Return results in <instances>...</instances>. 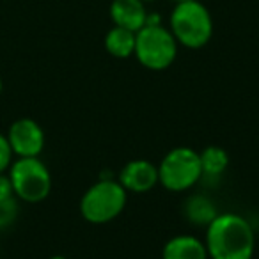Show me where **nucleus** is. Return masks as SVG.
I'll return each instance as SVG.
<instances>
[{
	"label": "nucleus",
	"instance_id": "obj_1",
	"mask_svg": "<svg viewBox=\"0 0 259 259\" xmlns=\"http://www.w3.org/2000/svg\"><path fill=\"white\" fill-rule=\"evenodd\" d=\"M254 231L247 219L236 213H219L208 224L206 250L211 259H252Z\"/></svg>",
	"mask_w": 259,
	"mask_h": 259
},
{
	"label": "nucleus",
	"instance_id": "obj_2",
	"mask_svg": "<svg viewBox=\"0 0 259 259\" xmlns=\"http://www.w3.org/2000/svg\"><path fill=\"white\" fill-rule=\"evenodd\" d=\"M170 32L183 47L202 48L213 32V22L208 9L197 0L176 4L170 15Z\"/></svg>",
	"mask_w": 259,
	"mask_h": 259
},
{
	"label": "nucleus",
	"instance_id": "obj_3",
	"mask_svg": "<svg viewBox=\"0 0 259 259\" xmlns=\"http://www.w3.org/2000/svg\"><path fill=\"white\" fill-rule=\"evenodd\" d=\"M135 57L144 68L160 69L169 68L178 54V41L172 32L162 25H144L135 34Z\"/></svg>",
	"mask_w": 259,
	"mask_h": 259
},
{
	"label": "nucleus",
	"instance_id": "obj_4",
	"mask_svg": "<svg viewBox=\"0 0 259 259\" xmlns=\"http://www.w3.org/2000/svg\"><path fill=\"white\" fill-rule=\"evenodd\" d=\"M126 190L119 181L101 180L83 194L80 213L91 224H107L124 209Z\"/></svg>",
	"mask_w": 259,
	"mask_h": 259
},
{
	"label": "nucleus",
	"instance_id": "obj_5",
	"mask_svg": "<svg viewBox=\"0 0 259 259\" xmlns=\"http://www.w3.org/2000/svg\"><path fill=\"white\" fill-rule=\"evenodd\" d=\"M202 178L201 156L195 149L174 148L158 165V181L170 192L192 188Z\"/></svg>",
	"mask_w": 259,
	"mask_h": 259
},
{
	"label": "nucleus",
	"instance_id": "obj_6",
	"mask_svg": "<svg viewBox=\"0 0 259 259\" xmlns=\"http://www.w3.org/2000/svg\"><path fill=\"white\" fill-rule=\"evenodd\" d=\"M9 180L13 183L15 195L27 202L43 201L52 190V176L47 165L37 156L18 158L15 163H11Z\"/></svg>",
	"mask_w": 259,
	"mask_h": 259
},
{
	"label": "nucleus",
	"instance_id": "obj_7",
	"mask_svg": "<svg viewBox=\"0 0 259 259\" xmlns=\"http://www.w3.org/2000/svg\"><path fill=\"white\" fill-rule=\"evenodd\" d=\"M8 141L13 149V155H18L20 158H32L43 151L45 134L43 128L34 119H18L9 126Z\"/></svg>",
	"mask_w": 259,
	"mask_h": 259
},
{
	"label": "nucleus",
	"instance_id": "obj_8",
	"mask_svg": "<svg viewBox=\"0 0 259 259\" xmlns=\"http://www.w3.org/2000/svg\"><path fill=\"white\" fill-rule=\"evenodd\" d=\"M117 181L126 192L144 194L158 183V167L148 160H134L122 167Z\"/></svg>",
	"mask_w": 259,
	"mask_h": 259
},
{
	"label": "nucleus",
	"instance_id": "obj_9",
	"mask_svg": "<svg viewBox=\"0 0 259 259\" xmlns=\"http://www.w3.org/2000/svg\"><path fill=\"white\" fill-rule=\"evenodd\" d=\"M110 16L115 27L139 32L146 25L148 11L142 0H114L110 6Z\"/></svg>",
	"mask_w": 259,
	"mask_h": 259
},
{
	"label": "nucleus",
	"instance_id": "obj_10",
	"mask_svg": "<svg viewBox=\"0 0 259 259\" xmlns=\"http://www.w3.org/2000/svg\"><path fill=\"white\" fill-rule=\"evenodd\" d=\"M162 259H208V250L199 238L181 234L167 241L162 250Z\"/></svg>",
	"mask_w": 259,
	"mask_h": 259
},
{
	"label": "nucleus",
	"instance_id": "obj_11",
	"mask_svg": "<svg viewBox=\"0 0 259 259\" xmlns=\"http://www.w3.org/2000/svg\"><path fill=\"white\" fill-rule=\"evenodd\" d=\"M135 34L122 27H114L105 37V48L117 59H126L135 52Z\"/></svg>",
	"mask_w": 259,
	"mask_h": 259
},
{
	"label": "nucleus",
	"instance_id": "obj_12",
	"mask_svg": "<svg viewBox=\"0 0 259 259\" xmlns=\"http://www.w3.org/2000/svg\"><path fill=\"white\" fill-rule=\"evenodd\" d=\"M199 156H201L202 178H219L229 165V155L219 146H209L202 153H199Z\"/></svg>",
	"mask_w": 259,
	"mask_h": 259
},
{
	"label": "nucleus",
	"instance_id": "obj_13",
	"mask_svg": "<svg viewBox=\"0 0 259 259\" xmlns=\"http://www.w3.org/2000/svg\"><path fill=\"white\" fill-rule=\"evenodd\" d=\"M219 215L213 202L204 195H194L187 202V217L190 222L199 226H208L215 217Z\"/></svg>",
	"mask_w": 259,
	"mask_h": 259
},
{
	"label": "nucleus",
	"instance_id": "obj_14",
	"mask_svg": "<svg viewBox=\"0 0 259 259\" xmlns=\"http://www.w3.org/2000/svg\"><path fill=\"white\" fill-rule=\"evenodd\" d=\"M16 217V202L11 201H0V227H6L11 224Z\"/></svg>",
	"mask_w": 259,
	"mask_h": 259
},
{
	"label": "nucleus",
	"instance_id": "obj_15",
	"mask_svg": "<svg viewBox=\"0 0 259 259\" xmlns=\"http://www.w3.org/2000/svg\"><path fill=\"white\" fill-rule=\"evenodd\" d=\"M11 158H13V149L9 146L8 137L0 134V174L11 167Z\"/></svg>",
	"mask_w": 259,
	"mask_h": 259
},
{
	"label": "nucleus",
	"instance_id": "obj_16",
	"mask_svg": "<svg viewBox=\"0 0 259 259\" xmlns=\"http://www.w3.org/2000/svg\"><path fill=\"white\" fill-rule=\"evenodd\" d=\"M15 190H13V183L9 176H4V172L0 174V201H11Z\"/></svg>",
	"mask_w": 259,
	"mask_h": 259
},
{
	"label": "nucleus",
	"instance_id": "obj_17",
	"mask_svg": "<svg viewBox=\"0 0 259 259\" xmlns=\"http://www.w3.org/2000/svg\"><path fill=\"white\" fill-rule=\"evenodd\" d=\"M50 259H66L64 255H54V257H50Z\"/></svg>",
	"mask_w": 259,
	"mask_h": 259
},
{
	"label": "nucleus",
	"instance_id": "obj_18",
	"mask_svg": "<svg viewBox=\"0 0 259 259\" xmlns=\"http://www.w3.org/2000/svg\"><path fill=\"white\" fill-rule=\"evenodd\" d=\"M174 2H178V4H181V2H190V0H174Z\"/></svg>",
	"mask_w": 259,
	"mask_h": 259
},
{
	"label": "nucleus",
	"instance_id": "obj_19",
	"mask_svg": "<svg viewBox=\"0 0 259 259\" xmlns=\"http://www.w3.org/2000/svg\"><path fill=\"white\" fill-rule=\"evenodd\" d=\"M0 93H2V78H0Z\"/></svg>",
	"mask_w": 259,
	"mask_h": 259
},
{
	"label": "nucleus",
	"instance_id": "obj_20",
	"mask_svg": "<svg viewBox=\"0 0 259 259\" xmlns=\"http://www.w3.org/2000/svg\"><path fill=\"white\" fill-rule=\"evenodd\" d=\"M142 2H153V0H142Z\"/></svg>",
	"mask_w": 259,
	"mask_h": 259
}]
</instances>
